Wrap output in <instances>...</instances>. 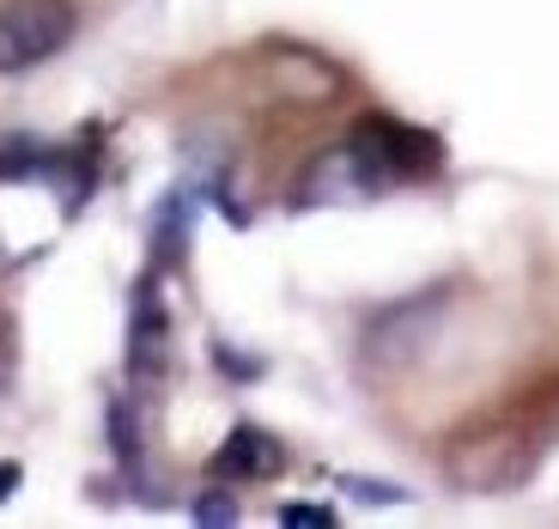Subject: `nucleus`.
I'll use <instances>...</instances> for the list:
<instances>
[{
    "instance_id": "nucleus-7",
    "label": "nucleus",
    "mask_w": 559,
    "mask_h": 529,
    "mask_svg": "<svg viewBox=\"0 0 559 529\" xmlns=\"http://www.w3.org/2000/svg\"><path fill=\"white\" fill-rule=\"evenodd\" d=\"M195 517H201V524H238V505H231V499H201Z\"/></svg>"
},
{
    "instance_id": "nucleus-8",
    "label": "nucleus",
    "mask_w": 559,
    "mask_h": 529,
    "mask_svg": "<svg viewBox=\"0 0 559 529\" xmlns=\"http://www.w3.org/2000/svg\"><path fill=\"white\" fill-rule=\"evenodd\" d=\"M19 487V462H0V499H13Z\"/></svg>"
},
{
    "instance_id": "nucleus-4",
    "label": "nucleus",
    "mask_w": 559,
    "mask_h": 529,
    "mask_svg": "<svg viewBox=\"0 0 559 529\" xmlns=\"http://www.w3.org/2000/svg\"><path fill=\"white\" fill-rule=\"evenodd\" d=\"M286 469V450L274 445V432L262 426H231L219 450H213V474L219 481H267V474Z\"/></svg>"
},
{
    "instance_id": "nucleus-1",
    "label": "nucleus",
    "mask_w": 559,
    "mask_h": 529,
    "mask_svg": "<svg viewBox=\"0 0 559 529\" xmlns=\"http://www.w3.org/2000/svg\"><path fill=\"white\" fill-rule=\"evenodd\" d=\"M80 31L68 0H0V80L56 61Z\"/></svg>"
},
{
    "instance_id": "nucleus-2",
    "label": "nucleus",
    "mask_w": 559,
    "mask_h": 529,
    "mask_svg": "<svg viewBox=\"0 0 559 529\" xmlns=\"http://www.w3.org/2000/svg\"><path fill=\"white\" fill-rule=\"evenodd\" d=\"M450 481L462 493H511L530 481L535 469V445L523 438L518 426H492V432H475V438H462L450 450Z\"/></svg>"
},
{
    "instance_id": "nucleus-3",
    "label": "nucleus",
    "mask_w": 559,
    "mask_h": 529,
    "mask_svg": "<svg viewBox=\"0 0 559 529\" xmlns=\"http://www.w3.org/2000/svg\"><path fill=\"white\" fill-rule=\"evenodd\" d=\"M347 146L359 153V165L378 177V189H390V183H414V177H432L438 158H444L432 134H419V128H407V122H383V116H371V122L353 128Z\"/></svg>"
},
{
    "instance_id": "nucleus-6",
    "label": "nucleus",
    "mask_w": 559,
    "mask_h": 529,
    "mask_svg": "<svg viewBox=\"0 0 559 529\" xmlns=\"http://www.w3.org/2000/svg\"><path fill=\"white\" fill-rule=\"evenodd\" d=\"M280 524H335V512H329V505H286V512H280Z\"/></svg>"
},
{
    "instance_id": "nucleus-5",
    "label": "nucleus",
    "mask_w": 559,
    "mask_h": 529,
    "mask_svg": "<svg viewBox=\"0 0 559 529\" xmlns=\"http://www.w3.org/2000/svg\"><path fill=\"white\" fill-rule=\"evenodd\" d=\"M165 310H158L153 286H140V305H134V329H128V341H134V353H128V365H134V377H153L158 365H165Z\"/></svg>"
}]
</instances>
